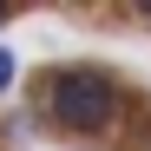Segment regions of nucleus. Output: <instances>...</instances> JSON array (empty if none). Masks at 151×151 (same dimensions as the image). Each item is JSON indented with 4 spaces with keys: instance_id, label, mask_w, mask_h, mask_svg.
Listing matches in <instances>:
<instances>
[{
    "instance_id": "1",
    "label": "nucleus",
    "mask_w": 151,
    "mask_h": 151,
    "mask_svg": "<svg viewBox=\"0 0 151 151\" xmlns=\"http://www.w3.org/2000/svg\"><path fill=\"white\" fill-rule=\"evenodd\" d=\"M125 112V92L112 72H99V66H66L46 79V118L59 125V132L72 138H99V132H112Z\"/></svg>"
},
{
    "instance_id": "3",
    "label": "nucleus",
    "mask_w": 151,
    "mask_h": 151,
    "mask_svg": "<svg viewBox=\"0 0 151 151\" xmlns=\"http://www.w3.org/2000/svg\"><path fill=\"white\" fill-rule=\"evenodd\" d=\"M0 20H7V13H0Z\"/></svg>"
},
{
    "instance_id": "2",
    "label": "nucleus",
    "mask_w": 151,
    "mask_h": 151,
    "mask_svg": "<svg viewBox=\"0 0 151 151\" xmlns=\"http://www.w3.org/2000/svg\"><path fill=\"white\" fill-rule=\"evenodd\" d=\"M7 86H13V53L0 46V92H7Z\"/></svg>"
}]
</instances>
